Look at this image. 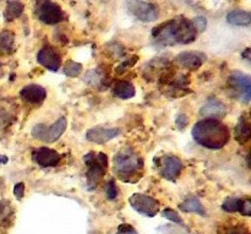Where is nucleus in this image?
Wrapping results in <instances>:
<instances>
[{"mask_svg": "<svg viewBox=\"0 0 251 234\" xmlns=\"http://www.w3.org/2000/svg\"><path fill=\"white\" fill-rule=\"evenodd\" d=\"M198 29L193 20L184 16L174 17L152 29V39L157 46L171 47L176 44H190L198 37Z\"/></svg>", "mask_w": 251, "mask_h": 234, "instance_id": "obj_1", "label": "nucleus"}, {"mask_svg": "<svg viewBox=\"0 0 251 234\" xmlns=\"http://www.w3.org/2000/svg\"><path fill=\"white\" fill-rule=\"evenodd\" d=\"M194 140L200 146L208 150L223 149L230 139V132L227 125L215 119H202L193 128Z\"/></svg>", "mask_w": 251, "mask_h": 234, "instance_id": "obj_2", "label": "nucleus"}, {"mask_svg": "<svg viewBox=\"0 0 251 234\" xmlns=\"http://www.w3.org/2000/svg\"><path fill=\"white\" fill-rule=\"evenodd\" d=\"M145 169V161L141 155L132 147H123L113 158V171L124 183H137Z\"/></svg>", "mask_w": 251, "mask_h": 234, "instance_id": "obj_3", "label": "nucleus"}, {"mask_svg": "<svg viewBox=\"0 0 251 234\" xmlns=\"http://www.w3.org/2000/svg\"><path fill=\"white\" fill-rule=\"evenodd\" d=\"M86 166V183L88 190H93L102 182L108 169V156L103 152L91 151L83 156Z\"/></svg>", "mask_w": 251, "mask_h": 234, "instance_id": "obj_4", "label": "nucleus"}, {"mask_svg": "<svg viewBox=\"0 0 251 234\" xmlns=\"http://www.w3.org/2000/svg\"><path fill=\"white\" fill-rule=\"evenodd\" d=\"M34 16L46 25H58L65 20L66 15L58 2L37 1L34 5Z\"/></svg>", "mask_w": 251, "mask_h": 234, "instance_id": "obj_5", "label": "nucleus"}, {"mask_svg": "<svg viewBox=\"0 0 251 234\" xmlns=\"http://www.w3.org/2000/svg\"><path fill=\"white\" fill-rule=\"evenodd\" d=\"M66 125H68L66 118L60 117L50 127H47L44 124H36L32 128L31 134L36 140L50 144V142H55L56 140L60 139L61 135L66 130Z\"/></svg>", "mask_w": 251, "mask_h": 234, "instance_id": "obj_6", "label": "nucleus"}, {"mask_svg": "<svg viewBox=\"0 0 251 234\" xmlns=\"http://www.w3.org/2000/svg\"><path fill=\"white\" fill-rule=\"evenodd\" d=\"M127 11L141 22H153L159 17V7L150 1H127Z\"/></svg>", "mask_w": 251, "mask_h": 234, "instance_id": "obj_7", "label": "nucleus"}, {"mask_svg": "<svg viewBox=\"0 0 251 234\" xmlns=\"http://www.w3.org/2000/svg\"><path fill=\"white\" fill-rule=\"evenodd\" d=\"M228 86L243 103H249L251 98L250 76L240 71H233L228 78Z\"/></svg>", "mask_w": 251, "mask_h": 234, "instance_id": "obj_8", "label": "nucleus"}, {"mask_svg": "<svg viewBox=\"0 0 251 234\" xmlns=\"http://www.w3.org/2000/svg\"><path fill=\"white\" fill-rule=\"evenodd\" d=\"M129 203L136 212L142 216H146V217H154L161 208V204L158 200L152 196L140 193L132 194L129 198Z\"/></svg>", "mask_w": 251, "mask_h": 234, "instance_id": "obj_9", "label": "nucleus"}, {"mask_svg": "<svg viewBox=\"0 0 251 234\" xmlns=\"http://www.w3.org/2000/svg\"><path fill=\"white\" fill-rule=\"evenodd\" d=\"M158 168L161 176L169 182H176L180 176L184 168V164L180 158L176 156H163L158 159Z\"/></svg>", "mask_w": 251, "mask_h": 234, "instance_id": "obj_10", "label": "nucleus"}, {"mask_svg": "<svg viewBox=\"0 0 251 234\" xmlns=\"http://www.w3.org/2000/svg\"><path fill=\"white\" fill-rule=\"evenodd\" d=\"M32 159L42 168H54L61 161V156L55 150L49 147H38L32 151Z\"/></svg>", "mask_w": 251, "mask_h": 234, "instance_id": "obj_11", "label": "nucleus"}, {"mask_svg": "<svg viewBox=\"0 0 251 234\" xmlns=\"http://www.w3.org/2000/svg\"><path fill=\"white\" fill-rule=\"evenodd\" d=\"M37 61L43 68L50 71H58L61 66V55L55 48L50 46H44L37 53Z\"/></svg>", "mask_w": 251, "mask_h": 234, "instance_id": "obj_12", "label": "nucleus"}, {"mask_svg": "<svg viewBox=\"0 0 251 234\" xmlns=\"http://www.w3.org/2000/svg\"><path fill=\"white\" fill-rule=\"evenodd\" d=\"M120 135V129L118 128H104V127H95L91 128L86 132V139L95 144H107L110 140L115 139Z\"/></svg>", "mask_w": 251, "mask_h": 234, "instance_id": "obj_13", "label": "nucleus"}, {"mask_svg": "<svg viewBox=\"0 0 251 234\" xmlns=\"http://www.w3.org/2000/svg\"><path fill=\"white\" fill-rule=\"evenodd\" d=\"M176 63L188 70L196 71L203 65L206 61V55L201 52H183L176 56Z\"/></svg>", "mask_w": 251, "mask_h": 234, "instance_id": "obj_14", "label": "nucleus"}, {"mask_svg": "<svg viewBox=\"0 0 251 234\" xmlns=\"http://www.w3.org/2000/svg\"><path fill=\"white\" fill-rule=\"evenodd\" d=\"M200 114L206 117V119H220L227 114V107L222 101L217 98H210L205 104L201 107Z\"/></svg>", "mask_w": 251, "mask_h": 234, "instance_id": "obj_15", "label": "nucleus"}, {"mask_svg": "<svg viewBox=\"0 0 251 234\" xmlns=\"http://www.w3.org/2000/svg\"><path fill=\"white\" fill-rule=\"evenodd\" d=\"M20 97L29 104L39 105L47 98V91L39 85H27L20 91Z\"/></svg>", "mask_w": 251, "mask_h": 234, "instance_id": "obj_16", "label": "nucleus"}, {"mask_svg": "<svg viewBox=\"0 0 251 234\" xmlns=\"http://www.w3.org/2000/svg\"><path fill=\"white\" fill-rule=\"evenodd\" d=\"M135 93H136L135 86L129 81H117L113 86V95L120 100H130V98L134 97Z\"/></svg>", "mask_w": 251, "mask_h": 234, "instance_id": "obj_17", "label": "nucleus"}, {"mask_svg": "<svg viewBox=\"0 0 251 234\" xmlns=\"http://www.w3.org/2000/svg\"><path fill=\"white\" fill-rule=\"evenodd\" d=\"M179 208H180L183 212L198 213V215L200 216L207 215L202 203H201L198 198H195V196H189V198H186L185 200L179 205Z\"/></svg>", "mask_w": 251, "mask_h": 234, "instance_id": "obj_18", "label": "nucleus"}, {"mask_svg": "<svg viewBox=\"0 0 251 234\" xmlns=\"http://www.w3.org/2000/svg\"><path fill=\"white\" fill-rule=\"evenodd\" d=\"M227 22L232 26H249L251 24V15L245 10H232L228 12Z\"/></svg>", "mask_w": 251, "mask_h": 234, "instance_id": "obj_19", "label": "nucleus"}, {"mask_svg": "<svg viewBox=\"0 0 251 234\" xmlns=\"http://www.w3.org/2000/svg\"><path fill=\"white\" fill-rule=\"evenodd\" d=\"M234 135L239 144H245L250 140V124L245 115H240L237 127H235Z\"/></svg>", "mask_w": 251, "mask_h": 234, "instance_id": "obj_20", "label": "nucleus"}, {"mask_svg": "<svg viewBox=\"0 0 251 234\" xmlns=\"http://www.w3.org/2000/svg\"><path fill=\"white\" fill-rule=\"evenodd\" d=\"M24 4L21 1H7L6 9L4 11V19L6 22L14 21L15 19L20 17L24 12Z\"/></svg>", "mask_w": 251, "mask_h": 234, "instance_id": "obj_21", "label": "nucleus"}, {"mask_svg": "<svg viewBox=\"0 0 251 234\" xmlns=\"http://www.w3.org/2000/svg\"><path fill=\"white\" fill-rule=\"evenodd\" d=\"M245 199L242 198H234V196H230V198H227L222 204V210L226 211L228 213H234L239 212L242 210L243 203H244Z\"/></svg>", "mask_w": 251, "mask_h": 234, "instance_id": "obj_22", "label": "nucleus"}, {"mask_svg": "<svg viewBox=\"0 0 251 234\" xmlns=\"http://www.w3.org/2000/svg\"><path fill=\"white\" fill-rule=\"evenodd\" d=\"M11 216L12 208L10 205V201L0 200V228L6 226V223H9Z\"/></svg>", "mask_w": 251, "mask_h": 234, "instance_id": "obj_23", "label": "nucleus"}, {"mask_svg": "<svg viewBox=\"0 0 251 234\" xmlns=\"http://www.w3.org/2000/svg\"><path fill=\"white\" fill-rule=\"evenodd\" d=\"M63 71L68 78H77L82 73V65L80 63H76V61L68 60L64 65Z\"/></svg>", "mask_w": 251, "mask_h": 234, "instance_id": "obj_24", "label": "nucleus"}, {"mask_svg": "<svg viewBox=\"0 0 251 234\" xmlns=\"http://www.w3.org/2000/svg\"><path fill=\"white\" fill-rule=\"evenodd\" d=\"M104 74L100 71V69H95V70H90L86 75V81L92 86H98L104 81Z\"/></svg>", "mask_w": 251, "mask_h": 234, "instance_id": "obj_25", "label": "nucleus"}, {"mask_svg": "<svg viewBox=\"0 0 251 234\" xmlns=\"http://www.w3.org/2000/svg\"><path fill=\"white\" fill-rule=\"evenodd\" d=\"M162 216H163L164 218H167V220L171 221V222L178 223V225L180 226L184 225L183 218H181L180 215H179L176 210H173V208H164V210L162 211Z\"/></svg>", "mask_w": 251, "mask_h": 234, "instance_id": "obj_26", "label": "nucleus"}, {"mask_svg": "<svg viewBox=\"0 0 251 234\" xmlns=\"http://www.w3.org/2000/svg\"><path fill=\"white\" fill-rule=\"evenodd\" d=\"M14 43V36L9 32H4V33L0 34V49L5 52H9L10 48L12 47Z\"/></svg>", "mask_w": 251, "mask_h": 234, "instance_id": "obj_27", "label": "nucleus"}, {"mask_svg": "<svg viewBox=\"0 0 251 234\" xmlns=\"http://www.w3.org/2000/svg\"><path fill=\"white\" fill-rule=\"evenodd\" d=\"M105 196H107L108 200H110V201H113L117 199L118 188H117V184H115L114 179H110V181L107 183V185H105Z\"/></svg>", "mask_w": 251, "mask_h": 234, "instance_id": "obj_28", "label": "nucleus"}, {"mask_svg": "<svg viewBox=\"0 0 251 234\" xmlns=\"http://www.w3.org/2000/svg\"><path fill=\"white\" fill-rule=\"evenodd\" d=\"M137 59H139V58L135 55V56H131V58L126 59L125 61H123V63L120 64V65L117 68V73L118 74H123L125 70H127L129 68H131L132 65H135V63L137 61Z\"/></svg>", "mask_w": 251, "mask_h": 234, "instance_id": "obj_29", "label": "nucleus"}, {"mask_svg": "<svg viewBox=\"0 0 251 234\" xmlns=\"http://www.w3.org/2000/svg\"><path fill=\"white\" fill-rule=\"evenodd\" d=\"M193 22L194 25H195L198 32H203L206 29V27H207V20L202 16L195 17V19L193 20Z\"/></svg>", "mask_w": 251, "mask_h": 234, "instance_id": "obj_30", "label": "nucleus"}, {"mask_svg": "<svg viewBox=\"0 0 251 234\" xmlns=\"http://www.w3.org/2000/svg\"><path fill=\"white\" fill-rule=\"evenodd\" d=\"M117 234H137V232L131 225H129V223H123V225H120L118 227Z\"/></svg>", "mask_w": 251, "mask_h": 234, "instance_id": "obj_31", "label": "nucleus"}, {"mask_svg": "<svg viewBox=\"0 0 251 234\" xmlns=\"http://www.w3.org/2000/svg\"><path fill=\"white\" fill-rule=\"evenodd\" d=\"M14 194L16 196L17 200H22L25 195V184L24 183H17L14 186Z\"/></svg>", "mask_w": 251, "mask_h": 234, "instance_id": "obj_32", "label": "nucleus"}, {"mask_svg": "<svg viewBox=\"0 0 251 234\" xmlns=\"http://www.w3.org/2000/svg\"><path fill=\"white\" fill-rule=\"evenodd\" d=\"M240 213L243 216H250L251 215V201L250 200H244L242 206V210H240Z\"/></svg>", "mask_w": 251, "mask_h": 234, "instance_id": "obj_33", "label": "nucleus"}, {"mask_svg": "<svg viewBox=\"0 0 251 234\" xmlns=\"http://www.w3.org/2000/svg\"><path fill=\"white\" fill-rule=\"evenodd\" d=\"M189 124V119L186 115H179L178 118H176V125L179 127V129H185L186 125Z\"/></svg>", "mask_w": 251, "mask_h": 234, "instance_id": "obj_34", "label": "nucleus"}, {"mask_svg": "<svg viewBox=\"0 0 251 234\" xmlns=\"http://www.w3.org/2000/svg\"><path fill=\"white\" fill-rule=\"evenodd\" d=\"M227 234H249V232L243 227H233L232 230L228 231Z\"/></svg>", "mask_w": 251, "mask_h": 234, "instance_id": "obj_35", "label": "nucleus"}, {"mask_svg": "<svg viewBox=\"0 0 251 234\" xmlns=\"http://www.w3.org/2000/svg\"><path fill=\"white\" fill-rule=\"evenodd\" d=\"M7 161H9V158H7L6 156H4V155H0V164H6Z\"/></svg>", "mask_w": 251, "mask_h": 234, "instance_id": "obj_36", "label": "nucleus"}, {"mask_svg": "<svg viewBox=\"0 0 251 234\" xmlns=\"http://www.w3.org/2000/svg\"><path fill=\"white\" fill-rule=\"evenodd\" d=\"M243 56H245V59H247V60H250V48L245 49V52L243 53Z\"/></svg>", "mask_w": 251, "mask_h": 234, "instance_id": "obj_37", "label": "nucleus"}]
</instances>
